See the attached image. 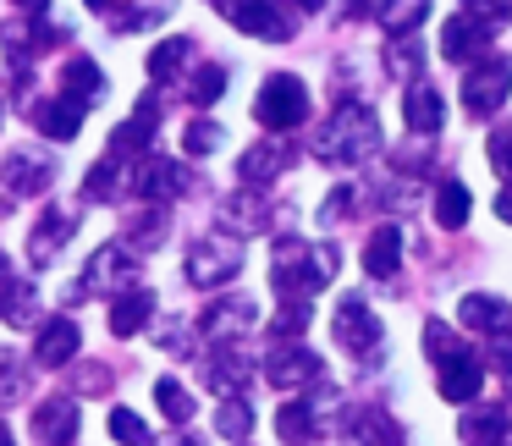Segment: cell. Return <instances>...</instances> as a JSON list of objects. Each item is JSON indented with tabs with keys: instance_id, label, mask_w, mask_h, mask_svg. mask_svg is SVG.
<instances>
[{
	"instance_id": "d4e9b609",
	"label": "cell",
	"mask_w": 512,
	"mask_h": 446,
	"mask_svg": "<svg viewBox=\"0 0 512 446\" xmlns=\"http://www.w3.org/2000/svg\"><path fill=\"white\" fill-rule=\"evenodd\" d=\"M6 188L12 193H45L50 188V160L45 155H12L6 160Z\"/></svg>"
},
{
	"instance_id": "7dc6e473",
	"label": "cell",
	"mask_w": 512,
	"mask_h": 446,
	"mask_svg": "<svg viewBox=\"0 0 512 446\" xmlns=\"http://www.w3.org/2000/svg\"><path fill=\"white\" fill-rule=\"evenodd\" d=\"M0 446H12V435H6V430H0Z\"/></svg>"
},
{
	"instance_id": "74e56055",
	"label": "cell",
	"mask_w": 512,
	"mask_h": 446,
	"mask_svg": "<svg viewBox=\"0 0 512 446\" xmlns=\"http://www.w3.org/2000/svg\"><path fill=\"white\" fill-rule=\"evenodd\" d=\"M116 182H122V166H116V155H111L89 171V199H116Z\"/></svg>"
},
{
	"instance_id": "d6986e66",
	"label": "cell",
	"mask_w": 512,
	"mask_h": 446,
	"mask_svg": "<svg viewBox=\"0 0 512 446\" xmlns=\"http://www.w3.org/2000/svg\"><path fill=\"white\" fill-rule=\"evenodd\" d=\"M155 122H160V105L155 100H144L133 111V122H122L111 133V155H138V149L149 144V133H155Z\"/></svg>"
},
{
	"instance_id": "44dd1931",
	"label": "cell",
	"mask_w": 512,
	"mask_h": 446,
	"mask_svg": "<svg viewBox=\"0 0 512 446\" xmlns=\"http://www.w3.org/2000/svg\"><path fill=\"white\" fill-rule=\"evenodd\" d=\"M204 380H210L221 397H232L237 386H248V364H243V353L237 347H226V342H215V358H210V369H204Z\"/></svg>"
},
{
	"instance_id": "d6a6232c",
	"label": "cell",
	"mask_w": 512,
	"mask_h": 446,
	"mask_svg": "<svg viewBox=\"0 0 512 446\" xmlns=\"http://www.w3.org/2000/svg\"><path fill=\"white\" fill-rule=\"evenodd\" d=\"M111 435L122 446H149V424L138 419L133 408H111Z\"/></svg>"
},
{
	"instance_id": "f1b7e54d",
	"label": "cell",
	"mask_w": 512,
	"mask_h": 446,
	"mask_svg": "<svg viewBox=\"0 0 512 446\" xmlns=\"http://www.w3.org/2000/svg\"><path fill=\"white\" fill-rule=\"evenodd\" d=\"M468 210H474V199H468L463 182H441V193H435V221H441L446 232H457V226L468 221Z\"/></svg>"
},
{
	"instance_id": "4316f807",
	"label": "cell",
	"mask_w": 512,
	"mask_h": 446,
	"mask_svg": "<svg viewBox=\"0 0 512 446\" xmlns=\"http://www.w3.org/2000/svg\"><path fill=\"white\" fill-rule=\"evenodd\" d=\"M424 12H430V0H386V6H380V28H386L391 39H408L413 28L424 23Z\"/></svg>"
},
{
	"instance_id": "277c9868",
	"label": "cell",
	"mask_w": 512,
	"mask_h": 446,
	"mask_svg": "<svg viewBox=\"0 0 512 446\" xmlns=\"http://www.w3.org/2000/svg\"><path fill=\"white\" fill-rule=\"evenodd\" d=\"M512 94V61L507 56H485L463 72V105L468 116H496V105Z\"/></svg>"
},
{
	"instance_id": "cb8c5ba5",
	"label": "cell",
	"mask_w": 512,
	"mask_h": 446,
	"mask_svg": "<svg viewBox=\"0 0 512 446\" xmlns=\"http://www.w3.org/2000/svg\"><path fill=\"white\" fill-rule=\"evenodd\" d=\"M78 353V320H56V325H45V336H39V364L45 369H61L67 358Z\"/></svg>"
},
{
	"instance_id": "30bf717a",
	"label": "cell",
	"mask_w": 512,
	"mask_h": 446,
	"mask_svg": "<svg viewBox=\"0 0 512 446\" xmlns=\"http://www.w3.org/2000/svg\"><path fill=\"white\" fill-rule=\"evenodd\" d=\"M72 435H78V402L56 397L45 408H34V441L39 446H67Z\"/></svg>"
},
{
	"instance_id": "3957f363",
	"label": "cell",
	"mask_w": 512,
	"mask_h": 446,
	"mask_svg": "<svg viewBox=\"0 0 512 446\" xmlns=\"http://www.w3.org/2000/svg\"><path fill=\"white\" fill-rule=\"evenodd\" d=\"M501 23H507V12H501V6H468V12H457L452 23H446V34H441V56L446 61L479 56V50L496 39Z\"/></svg>"
},
{
	"instance_id": "f35d334b",
	"label": "cell",
	"mask_w": 512,
	"mask_h": 446,
	"mask_svg": "<svg viewBox=\"0 0 512 446\" xmlns=\"http://www.w3.org/2000/svg\"><path fill=\"white\" fill-rule=\"evenodd\" d=\"M166 237V210H144L133 221V248H155Z\"/></svg>"
},
{
	"instance_id": "52a82bcc",
	"label": "cell",
	"mask_w": 512,
	"mask_h": 446,
	"mask_svg": "<svg viewBox=\"0 0 512 446\" xmlns=\"http://www.w3.org/2000/svg\"><path fill=\"white\" fill-rule=\"evenodd\" d=\"M127 276H133V254H127V248H116V243H105L100 254L89 259V270H83V281H78V292H72V298H94V292L127 287Z\"/></svg>"
},
{
	"instance_id": "bcb514c9",
	"label": "cell",
	"mask_w": 512,
	"mask_h": 446,
	"mask_svg": "<svg viewBox=\"0 0 512 446\" xmlns=\"http://www.w3.org/2000/svg\"><path fill=\"white\" fill-rule=\"evenodd\" d=\"M171 446H199V441H188V435H182V441H171Z\"/></svg>"
},
{
	"instance_id": "ab89813d",
	"label": "cell",
	"mask_w": 512,
	"mask_h": 446,
	"mask_svg": "<svg viewBox=\"0 0 512 446\" xmlns=\"http://www.w3.org/2000/svg\"><path fill=\"white\" fill-rule=\"evenodd\" d=\"M160 17H166V6H155V0H144V6H133L127 17H116L111 28H116V34H138V28H155Z\"/></svg>"
},
{
	"instance_id": "e0dca14e",
	"label": "cell",
	"mask_w": 512,
	"mask_h": 446,
	"mask_svg": "<svg viewBox=\"0 0 512 446\" xmlns=\"http://www.w3.org/2000/svg\"><path fill=\"white\" fill-rule=\"evenodd\" d=\"M34 122H39V133H45V138L67 144V138H78V127H83V105H72V100H39L34 105Z\"/></svg>"
},
{
	"instance_id": "ac0fdd59",
	"label": "cell",
	"mask_w": 512,
	"mask_h": 446,
	"mask_svg": "<svg viewBox=\"0 0 512 446\" xmlns=\"http://www.w3.org/2000/svg\"><path fill=\"white\" fill-rule=\"evenodd\" d=\"M507 430H512L507 408H468L463 413V441L468 446H501Z\"/></svg>"
},
{
	"instance_id": "5bb4252c",
	"label": "cell",
	"mask_w": 512,
	"mask_h": 446,
	"mask_svg": "<svg viewBox=\"0 0 512 446\" xmlns=\"http://www.w3.org/2000/svg\"><path fill=\"white\" fill-rule=\"evenodd\" d=\"M287 166H292V149H287V144H254V149L243 155V166H237V171H243L248 188H270V182H276Z\"/></svg>"
},
{
	"instance_id": "484cf974",
	"label": "cell",
	"mask_w": 512,
	"mask_h": 446,
	"mask_svg": "<svg viewBox=\"0 0 512 446\" xmlns=\"http://www.w3.org/2000/svg\"><path fill=\"white\" fill-rule=\"evenodd\" d=\"M0 320H6V325H28V320H34V281H17V276L0 281Z\"/></svg>"
},
{
	"instance_id": "b9f144b4",
	"label": "cell",
	"mask_w": 512,
	"mask_h": 446,
	"mask_svg": "<svg viewBox=\"0 0 512 446\" xmlns=\"http://www.w3.org/2000/svg\"><path fill=\"white\" fill-rule=\"evenodd\" d=\"M490 166H496L501 177L512 171V127H501V133L490 138Z\"/></svg>"
},
{
	"instance_id": "83f0119b",
	"label": "cell",
	"mask_w": 512,
	"mask_h": 446,
	"mask_svg": "<svg viewBox=\"0 0 512 446\" xmlns=\"http://www.w3.org/2000/svg\"><path fill=\"white\" fill-rule=\"evenodd\" d=\"M61 78H67V89H72V100H78V105H94L105 94V78H100V67H94L89 56H72Z\"/></svg>"
},
{
	"instance_id": "7bdbcfd3",
	"label": "cell",
	"mask_w": 512,
	"mask_h": 446,
	"mask_svg": "<svg viewBox=\"0 0 512 446\" xmlns=\"http://www.w3.org/2000/svg\"><path fill=\"white\" fill-rule=\"evenodd\" d=\"M78 386H83V391H100V386H105V369H83Z\"/></svg>"
},
{
	"instance_id": "8992f818",
	"label": "cell",
	"mask_w": 512,
	"mask_h": 446,
	"mask_svg": "<svg viewBox=\"0 0 512 446\" xmlns=\"http://www.w3.org/2000/svg\"><path fill=\"white\" fill-rule=\"evenodd\" d=\"M336 342L347 347V353H369V347L380 342V320L369 314V303L358 298V292H347L342 303H336Z\"/></svg>"
},
{
	"instance_id": "1f68e13d",
	"label": "cell",
	"mask_w": 512,
	"mask_h": 446,
	"mask_svg": "<svg viewBox=\"0 0 512 446\" xmlns=\"http://www.w3.org/2000/svg\"><path fill=\"white\" fill-rule=\"evenodd\" d=\"M215 430H221L226 441H243V435L254 430V408H243V402L232 397V402H226L221 413H215Z\"/></svg>"
},
{
	"instance_id": "c3c4849f",
	"label": "cell",
	"mask_w": 512,
	"mask_h": 446,
	"mask_svg": "<svg viewBox=\"0 0 512 446\" xmlns=\"http://www.w3.org/2000/svg\"><path fill=\"white\" fill-rule=\"evenodd\" d=\"M89 6H105V0H89Z\"/></svg>"
},
{
	"instance_id": "5b68a950",
	"label": "cell",
	"mask_w": 512,
	"mask_h": 446,
	"mask_svg": "<svg viewBox=\"0 0 512 446\" xmlns=\"http://www.w3.org/2000/svg\"><path fill=\"white\" fill-rule=\"evenodd\" d=\"M237 270H243V243H237V237H204L188 254V276L199 281V287H221Z\"/></svg>"
},
{
	"instance_id": "ba28073f",
	"label": "cell",
	"mask_w": 512,
	"mask_h": 446,
	"mask_svg": "<svg viewBox=\"0 0 512 446\" xmlns=\"http://www.w3.org/2000/svg\"><path fill=\"white\" fill-rule=\"evenodd\" d=\"M226 17H232L243 34H259V39H287L292 34V17L281 12V6H270V0H232Z\"/></svg>"
},
{
	"instance_id": "2e32d148",
	"label": "cell",
	"mask_w": 512,
	"mask_h": 446,
	"mask_svg": "<svg viewBox=\"0 0 512 446\" xmlns=\"http://www.w3.org/2000/svg\"><path fill=\"white\" fill-rule=\"evenodd\" d=\"M463 325H474V331H485V336H501L512 325V303L490 298V292H468L463 298Z\"/></svg>"
},
{
	"instance_id": "603a6c76",
	"label": "cell",
	"mask_w": 512,
	"mask_h": 446,
	"mask_svg": "<svg viewBox=\"0 0 512 446\" xmlns=\"http://www.w3.org/2000/svg\"><path fill=\"white\" fill-rule=\"evenodd\" d=\"M397 259H402V232L397 226H380L375 237H369V248H364V270L369 276H397Z\"/></svg>"
},
{
	"instance_id": "f6af8a7d",
	"label": "cell",
	"mask_w": 512,
	"mask_h": 446,
	"mask_svg": "<svg viewBox=\"0 0 512 446\" xmlns=\"http://www.w3.org/2000/svg\"><path fill=\"white\" fill-rule=\"evenodd\" d=\"M292 6H298V12H320L325 0H292Z\"/></svg>"
},
{
	"instance_id": "d590c367",
	"label": "cell",
	"mask_w": 512,
	"mask_h": 446,
	"mask_svg": "<svg viewBox=\"0 0 512 446\" xmlns=\"http://www.w3.org/2000/svg\"><path fill=\"white\" fill-rule=\"evenodd\" d=\"M182 138H188V155H215V149L226 144V127L221 122H193Z\"/></svg>"
},
{
	"instance_id": "f546056e",
	"label": "cell",
	"mask_w": 512,
	"mask_h": 446,
	"mask_svg": "<svg viewBox=\"0 0 512 446\" xmlns=\"http://www.w3.org/2000/svg\"><path fill=\"white\" fill-rule=\"evenodd\" d=\"M188 56H193V45H188V39H166V45H160L155 56H149V78L171 83L182 67H188Z\"/></svg>"
},
{
	"instance_id": "ffe728a7",
	"label": "cell",
	"mask_w": 512,
	"mask_h": 446,
	"mask_svg": "<svg viewBox=\"0 0 512 446\" xmlns=\"http://www.w3.org/2000/svg\"><path fill=\"white\" fill-rule=\"evenodd\" d=\"M149 314H155V292L133 287V292H122V303H111V331L116 336H138Z\"/></svg>"
},
{
	"instance_id": "8d00e7d4",
	"label": "cell",
	"mask_w": 512,
	"mask_h": 446,
	"mask_svg": "<svg viewBox=\"0 0 512 446\" xmlns=\"http://www.w3.org/2000/svg\"><path fill=\"white\" fill-rule=\"evenodd\" d=\"M386 72L391 78H413V72H419V39H397V45H391V61H386Z\"/></svg>"
},
{
	"instance_id": "e575fe53",
	"label": "cell",
	"mask_w": 512,
	"mask_h": 446,
	"mask_svg": "<svg viewBox=\"0 0 512 446\" xmlns=\"http://www.w3.org/2000/svg\"><path fill=\"white\" fill-rule=\"evenodd\" d=\"M303 325H309V298H281L276 336H281V342H287V336H303Z\"/></svg>"
},
{
	"instance_id": "681fc988",
	"label": "cell",
	"mask_w": 512,
	"mask_h": 446,
	"mask_svg": "<svg viewBox=\"0 0 512 446\" xmlns=\"http://www.w3.org/2000/svg\"><path fill=\"white\" fill-rule=\"evenodd\" d=\"M0 281H6V265H0Z\"/></svg>"
},
{
	"instance_id": "836d02e7",
	"label": "cell",
	"mask_w": 512,
	"mask_h": 446,
	"mask_svg": "<svg viewBox=\"0 0 512 446\" xmlns=\"http://www.w3.org/2000/svg\"><path fill=\"white\" fill-rule=\"evenodd\" d=\"M276 430L287 435V441H309L314 408H309V402H287V408H281V419H276Z\"/></svg>"
},
{
	"instance_id": "ee69618b",
	"label": "cell",
	"mask_w": 512,
	"mask_h": 446,
	"mask_svg": "<svg viewBox=\"0 0 512 446\" xmlns=\"http://www.w3.org/2000/svg\"><path fill=\"white\" fill-rule=\"evenodd\" d=\"M496 215H501V221H512V188H507V193H501V199H496Z\"/></svg>"
},
{
	"instance_id": "7c38bea8",
	"label": "cell",
	"mask_w": 512,
	"mask_h": 446,
	"mask_svg": "<svg viewBox=\"0 0 512 446\" xmlns=\"http://www.w3.org/2000/svg\"><path fill=\"white\" fill-rule=\"evenodd\" d=\"M270 386H309V380H320V358L314 353H303V347H276V353H270Z\"/></svg>"
},
{
	"instance_id": "7402d4cb",
	"label": "cell",
	"mask_w": 512,
	"mask_h": 446,
	"mask_svg": "<svg viewBox=\"0 0 512 446\" xmlns=\"http://www.w3.org/2000/svg\"><path fill=\"white\" fill-rule=\"evenodd\" d=\"M441 122H446L441 94H435L430 83H413L408 89V127L413 133H441Z\"/></svg>"
},
{
	"instance_id": "6da1fadb",
	"label": "cell",
	"mask_w": 512,
	"mask_h": 446,
	"mask_svg": "<svg viewBox=\"0 0 512 446\" xmlns=\"http://www.w3.org/2000/svg\"><path fill=\"white\" fill-rule=\"evenodd\" d=\"M375 144H386V138H380V116L369 111L364 100H347L342 111L331 116V127L320 133V155L325 160H364Z\"/></svg>"
},
{
	"instance_id": "8fae6325",
	"label": "cell",
	"mask_w": 512,
	"mask_h": 446,
	"mask_svg": "<svg viewBox=\"0 0 512 446\" xmlns=\"http://www.w3.org/2000/svg\"><path fill=\"white\" fill-rule=\"evenodd\" d=\"M133 188L144 193V199H171V193H188V171H177L171 160L144 155L138 171H133Z\"/></svg>"
},
{
	"instance_id": "7a4b0ae2",
	"label": "cell",
	"mask_w": 512,
	"mask_h": 446,
	"mask_svg": "<svg viewBox=\"0 0 512 446\" xmlns=\"http://www.w3.org/2000/svg\"><path fill=\"white\" fill-rule=\"evenodd\" d=\"M254 116L270 127V133H287V127H298L303 116H309V83L292 78V72L265 78V89H259V100H254Z\"/></svg>"
},
{
	"instance_id": "4fadbf2b",
	"label": "cell",
	"mask_w": 512,
	"mask_h": 446,
	"mask_svg": "<svg viewBox=\"0 0 512 446\" xmlns=\"http://www.w3.org/2000/svg\"><path fill=\"white\" fill-rule=\"evenodd\" d=\"M479 386H485V369H479L474 353H457V358H446V364H441V397L446 402L479 397Z\"/></svg>"
},
{
	"instance_id": "9a60e30c",
	"label": "cell",
	"mask_w": 512,
	"mask_h": 446,
	"mask_svg": "<svg viewBox=\"0 0 512 446\" xmlns=\"http://www.w3.org/2000/svg\"><path fill=\"white\" fill-rule=\"evenodd\" d=\"M67 226H72V210H61V204L39 215L34 237H28V265H50V259H56V248L67 243Z\"/></svg>"
},
{
	"instance_id": "60d3db41",
	"label": "cell",
	"mask_w": 512,
	"mask_h": 446,
	"mask_svg": "<svg viewBox=\"0 0 512 446\" xmlns=\"http://www.w3.org/2000/svg\"><path fill=\"white\" fill-rule=\"evenodd\" d=\"M221 89H226V72L221 67H204L199 78H193V100H199V105L221 100Z\"/></svg>"
},
{
	"instance_id": "9c48e42d",
	"label": "cell",
	"mask_w": 512,
	"mask_h": 446,
	"mask_svg": "<svg viewBox=\"0 0 512 446\" xmlns=\"http://www.w3.org/2000/svg\"><path fill=\"white\" fill-rule=\"evenodd\" d=\"M259 320V303L254 298H215L210 309H204V336H215V342H226V336L248 331V325Z\"/></svg>"
},
{
	"instance_id": "4dcf8cb0",
	"label": "cell",
	"mask_w": 512,
	"mask_h": 446,
	"mask_svg": "<svg viewBox=\"0 0 512 446\" xmlns=\"http://www.w3.org/2000/svg\"><path fill=\"white\" fill-rule=\"evenodd\" d=\"M155 402H160V413H166L171 424H188V419H193V397H188V391H182L171 375L155 380Z\"/></svg>"
}]
</instances>
